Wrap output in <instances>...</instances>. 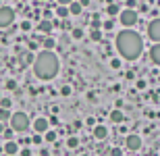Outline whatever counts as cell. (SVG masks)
Returning a JSON list of instances; mask_svg holds the SVG:
<instances>
[{"label":"cell","instance_id":"obj_1","mask_svg":"<svg viewBox=\"0 0 160 156\" xmlns=\"http://www.w3.org/2000/svg\"><path fill=\"white\" fill-rule=\"evenodd\" d=\"M114 46L119 50V54L125 60H137L143 52V40L142 36L133 29H123L117 33Z\"/></svg>","mask_w":160,"mask_h":156},{"label":"cell","instance_id":"obj_2","mask_svg":"<svg viewBox=\"0 0 160 156\" xmlns=\"http://www.w3.org/2000/svg\"><path fill=\"white\" fill-rule=\"evenodd\" d=\"M58 69H60L58 56L52 50H42V52H38L36 60H33V73H36L38 79L50 81V79H54L58 75Z\"/></svg>","mask_w":160,"mask_h":156},{"label":"cell","instance_id":"obj_3","mask_svg":"<svg viewBox=\"0 0 160 156\" xmlns=\"http://www.w3.org/2000/svg\"><path fill=\"white\" fill-rule=\"evenodd\" d=\"M8 123H11V129H12L15 133L27 131V129H29V125H31L29 117H27L25 113H12L11 119H8Z\"/></svg>","mask_w":160,"mask_h":156},{"label":"cell","instance_id":"obj_4","mask_svg":"<svg viewBox=\"0 0 160 156\" xmlns=\"http://www.w3.org/2000/svg\"><path fill=\"white\" fill-rule=\"evenodd\" d=\"M119 21H121V25H125V27H133V25L137 23L135 8H125V11H121L119 13Z\"/></svg>","mask_w":160,"mask_h":156},{"label":"cell","instance_id":"obj_5","mask_svg":"<svg viewBox=\"0 0 160 156\" xmlns=\"http://www.w3.org/2000/svg\"><path fill=\"white\" fill-rule=\"evenodd\" d=\"M15 21V11L11 6H0V27H8Z\"/></svg>","mask_w":160,"mask_h":156},{"label":"cell","instance_id":"obj_6","mask_svg":"<svg viewBox=\"0 0 160 156\" xmlns=\"http://www.w3.org/2000/svg\"><path fill=\"white\" fill-rule=\"evenodd\" d=\"M148 38L154 44L160 42V19H152V21H150V25H148Z\"/></svg>","mask_w":160,"mask_h":156},{"label":"cell","instance_id":"obj_7","mask_svg":"<svg viewBox=\"0 0 160 156\" xmlns=\"http://www.w3.org/2000/svg\"><path fill=\"white\" fill-rule=\"evenodd\" d=\"M125 146H127V148H129L131 152L142 150V138H139L137 133H129V135L125 138Z\"/></svg>","mask_w":160,"mask_h":156},{"label":"cell","instance_id":"obj_8","mask_svg":"<svg viewBox=\"0 0 160 156\" xmlns=\"http://www.w3.org/2000/svg\"><path fill=\"white\" fill-rule=\"evenodd\" d=\"M48 129H50V121H48L46 117H38V119H33V133L44 135Z\"/></svg>","mask_w":160,"mask_h":156},{"label":"cell","instance_id":"obj_9","mask_svg":"<svg viewBox=\"0 0 160 156\" xmlns=\"http://www.w3.org/2000/svg\"><path fill=\"white\" fill-rule=\"evenodd\" d=\"M92 133H94V138H96V139H106V138H108V129H106V125H96L94 129H92Z\"/></svg>","mask_w":160,"mask_h":156},{"label":"cell","instance_id":"obj_10","mask_svg":"<svg viewBox=\"0 0 160 156\" xmlns=\"http://www.w3.org/2000/svg\"><path fill=\"white\" fill-rule=\"evenodd\" d=\"M150 60H152L154 65H158V67H160V42H158V44H154V46L150 48Z\"/></svg>","mask_w":160,"mask_h":156},{"label":"cell","instance_id":"obj_11","mask_svg":"<svg viewBox=\"0 0 160 156\" xmlns=\"http://www.w3.org/2000/svg\"><path fill=\"white\" fill-rule=\"evenodd\" d=\"M4 152L8 156H15L19 152V144L17 142H12V139H6V144H4Z\"/></svg>","mask_w":160,"mask_h":156},{"label":"cell","instance_id":"obj_12","mask_svg":"<svg viewBox=\"0 0 160 156\" xmlns=\"http://www.w3.org/2000/svg\"><path fill=\"white\" fill-rule=\"evenodd\" d=\"M38 31H42V33H50V31H52V21H50V19H42L40 23H38Z\"/></svg>","mask_w":160,"mask_h":156},{"label":"cell","instance_id":"obj_13","mask_svg":"<svg viewBox=\"0 0 160 156\" xmlns=\"http://www.w3.org/2000/svg\"><path fill=\"white\" fill-rule=\"evenodd\" d=\"M110 121H112V123H117V125H119V123H123V121H125V113L121 110V108H114L112 113H110Z\"/></svg>","mask_w":160,"mask_h":156},{"label":"cell","instance_id":"obj_14","mask_svg":"<svg viewBox=\"0 0 160 156\" xmlns=\"http://www.w3.org/2000/svg\"><path fill=\"white\" fill-rule=\"evenodd\" d=\"M67 8H69V15H81V11H83V6L79 4V2H75V0H73Z\"/></svg>","mask_w":160,"mask_h":156},{"label":"cell","instance_id":"obj_15","mask_svg":"<svg viewBox=\"0 0 160 156\" xmlns=\"http://www.w3.org/2000/svg\"><path fill=\"white\" fill-rule=\"evenodd\" d=\"M89 40H92V42H100L102 40V29L100 27H92V31H89Z\"/></svg>","mask_w":160,"mask_h":156},{"label":"cell","instance_id":"obj_16","mask_svg":"<svg viewBox=\"0 0 160 156\" xmlns=\"http://www.w3.org/2000/svg\"><path fill=\"white\" fill-rule=\"evenodd\" d=\"M11 108H0V123H8V119H11Z\"/></svg>","mask_w":160,"mask_h":156},{"label":"cell","instance_id":"obj_17","mask_svg":"<svg viewBox=\"0 0 160 156\" xmlns=\"http://www.w3.org/2000/svg\"><path fill=\"white\" fill-rule=\"evenodd\" d=\"M19 60H21V67H27L29 63H33V54H31V52H27V54H23V56H21Z\"/></svg>","mask_w":160,"mask_h":156},{"label":"cell","instance_id":"obj_18","mask_svg":"<svg viewBox=\"0 0 160 156\" xmlns=\"http://www.w3.org/2000/svg\"><path fill=\"white\" fill-rule=\"evenodd\" d=\"M44 139H46L48 144H50V142H56V131H54V129H48V131L44 133Z\"/></svg>","mask_w":160,"mask_h":156},{"label":"cell","instance_id":"obj_19","mask_svg":"<svg viewBox=\"0 0 160 156\" xmlns=\"http://www.w3.org/2000/svg\"><path fill=\"white\" fill-rule=\"evenodd\" d=\"M56 15H58L60 19H67V17H69V8H67V6H60V4H58V8H56Z\"/></svg>","mask_w":160,"mask_h":156},{"label":"cell","instance_id":"obj_20","mask_svg":"<svg viewBox=\"0 0 160 156\" xmlns=\"http://www.w3.org/2000/svg\"><path fill=\"white\" fill-rule=\"evenodd\" d=\"M106 13L110 15V17H114V15H117V13H121V11H119V6H117V4H108L106 6Z\"/></svg>","mask_w":160,"mask_h":156},{"label":"cell","instance_id":"obj_21","mask_svg":"<svg viewBox=\"0 0 160 156\" xmlns=\"http://www.w3.org/2000/svg\"><path fill=\"white\" fill-rule=\"evenodd\" d=\"M71 36H73V40H81V38H83V29H79V27H73Z\"/></svg>","mask_w":160,"mask_h":156},{"label":"cell","instance_id":"obj_22","mask_svg":"<svg viewBox=\"0 0 160 156\" xmlns=\"http://www.w3.org/2000/svg\"><path fill=\"white\" fill-rule=\"evenodd\" d=\"M11 104H12V100L11 98H0V108H11Z\"/></svg>","mask_w":160,"mask_h":156},{"label":"cell","instance_id":"obj_23","mask_svg":"<svg viewBox=\"0 0 160 156\" xmlns=\"http://www.w3.org/2000/svg\"><path fill=\"white\" fill-rule=\"evenodd\" d=\"M77 146H79L77 138H69V139H67V148H77Z\"/></svg>","mask_w":160,"mask_h":156},{"label":"cell","instance_id":"obj_24","mask_svg":"<svg viewBox=\"0 0 160 156\" xmlns=\"http://www.w3.org/2000/svg\"><path fill=\"white\" fill-rule=\"evenodd\" d=\"M42 142H44V138H42L40 133H33V138H31V144H36V146H40Z\"/></svg>","mask_w":160,"mask_h":156},{"label":"cell","instance_id":"obj_25","mask_svg":"<svg viewBox=\"0 0 160 156\" xmlns=\"http://www.w3.org/2000/svg\"><path fill=\"white\" fill-rule=\"evenodd\" d=\"M137 90H146V88H148V81H146V79H137Z\"/></svg>","mask_w":160,"mask_h":156},{"label":"cell","instance_id":"obj_26","mask_svg":"<svg viewBox=\"0 0 160 156\" xmlns=\"http://www.w3.org/2000/svg\"><path fill=\"white\" fill-rule=\"evenodd\" d=\"M6 90H17V81L15 79H8L6 81Z\"/></svg>","mask_w":160,"mask_h":156},{"label":"cell","instance_id":"obj_27","mask_svg":"<svg viewBox=\"0 0 160 156\" xmlns=\"http://www.w3.org/2000/svg\"><path fill=\"white\" fill-rule=\"evenodd\" d=\"M44 46H46L44 50H52L54 48V40H44Z\"/></svg>","mask_w":160,"mask_h":156},{"label":"cell","instance_id":"obj_28","mask_svg":"<svg viewBox=\"0 0 160 156\" xmlns=\"http://www.w3.org/2000/svg\"><path fill=\"white\" fill-rule=\"evenodd\" d=\"M110 67L112 69H121V58H112L110 60Z\"/></svg>","mask_w":160,"mask_h":156},{"label":"cell","instance_id":"obj_29","mask_svg":"<svg viewBox=\"0 0 160 156\" xmlns=\"http://www.w3.org/2000/svg\"><path fill=\"white\" fill-rule=\"evenodd\" d=\"M110 156H123V150H121V148H112V150H110Z\"/></svg>","mask_w":160,"mask_h":156},{"label":"cell","instance_id":"obj_30","mask_svg":"<svg viewBox=\"0 0 160 156\" xmlns=\"http://www.w3.org/2000/svg\"><path fill=\"white\" fill-rule=\"evenodd\" d=\"M60 94H62V96H71V88H69V85H65V88L60 90Z\"/></svg>","mask_w":160,"mask_h":156},{"label":"cell","instance_id":"obj_31","mask_svg":"<svg viewBox=\"0 0 160 156\" xmlns=\"http://www.w3.org/2000/svg\"><path fill=\"white\" fill-rule=\"evenodd\" d=\"M2 133H4V138H6V139H11V138H12V129H4Z\"/></svg>","mask_w":160,"mask_h":156},{"label":"cell","instance_id":"obj_32","mask_svg":"<svg viewBox=\"0 0 160 156\" xmlns=\"http://www.w3.org/2000/svg\"><path fill=\"white\" fill-rule=\"evenodd\" d=\"M56 2H58L60 6H69V4H71V2H73V0H56Z\"/></svg>","mask_w":160,"mask_h":156},{"label":"cell","instance_id":"obj_33","mask_svg":"<svg viewBox=\"0 0 160 156\" xmlns=\"http://www.w3.org/2000/svg\"><path fill=\"white\" fill-rule=\"evenodd\" d=\"M127 8H135V0H127Z\"/></svg>","mask_w":160,"mask_h":156},{"label":"cell","instance_id":"obj_34","mask_svg":"<svg viewBox=\"0 0 160 156\" xmlns=\"http://www.w3.org/2000/svg\"><path fill=\"white\" fill-rule=\"evenodd\" d=\"M104 27H106V29H112L114 23H112V21H106V23H104Z\"/></svg>","mask_w":160,"mask_h":156},{"label":"cell","instance_id":"obj_35","mask_svg":"<svg viewBox=\"0 0 160 156\" xmlns=\"http://www.w3.org/2000/svg\"><path fill=\"white\" fill-rule=\"evenodd\" d=\"M21 156H31V150H27V148H25V150H21Z\"/></svg>","mask_w":160,"mask_h":156},{"label":"cell","instance_id":"obj_36","mask_svg":"<svg viewBox=\"0 0 160 156\" xmlns=\"http://www.w3.org/2000/svg\"><path fill=\"white\" fill-rule=\"evenodd\" d=\"M21 27H23V29H25V31H27V29H29V27H31V23H29V21H25V23H23V25H21Z\"/></svg>","mask_w":160,"mask_h":156},{"label":"cell","instance_id":"obj_37","mask_svg":"<svg viewBox=\"0 0 160 156\" xmlns=\"http://www.w3.org/2000/svg\"><path fill=\"white\" fill-rule=\"evenodd\" d=\"M79 4H81V6H88V4H89V0H79Z\"/></svg>","mask_w":160,"mask_h":156},{"label":"cell","instance_id":"obj_38","mask_svg":"<svg viewBox=\"0 0 160 156\" xmlns=\"http://www.w3.org/2000/svg\"><path fill=\"white\" fill-rule=\"evenodd\" d=\"M4 131V123H0V133Z\"/></svg>","mask_w":160,"mask_h":156}]
</instances>
